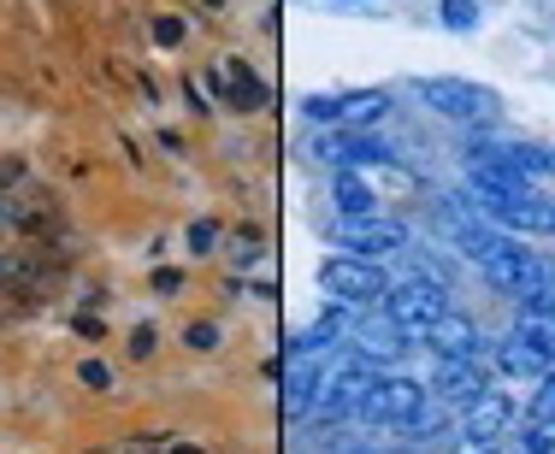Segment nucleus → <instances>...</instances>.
<instances>
[{
    "label": "nucleus",
    "instance_id": "nucleus-1",
    "mask_svg": "<svg viewBox=\"0 0 555 454\" xmlns=\"http://www.w3.org/2000/svg\"><path fill=\"white\" fill-rule=\"evenodd\" d=\"M467 195L473 207H479L485 224H496V231L508 236H555V202L532 190V183H520L514 171L502 166H473L467 171Z\"/></svg>",
    "mask_w": 555,
    "mask_h": 454
},
{
    "label": "nucleus",
    "instance_id": "nucleus-2",
    "mask_svg": "<svg viewBox=\"0 0 555 454\" xmlns=\"http://www.w3.org/2000/svg\"><path fill=\"white\" fill-rule=\"evenodd\" d=\"M449 313H455V301H449V284H443V277H431V272L396 277L390 296L378 301V319H385V325H390L402 342L431 337V330H438V319H449Z\"/></svg>",
    "mask_w": 555,
    "mask_h": 454
},
{
    "label": "nucleus",
    "instance_id": "nucleus-3",
    "mask_svg": "<svg viewBox=\"0 0 555 454\" xmlns=\"http://www.w3.org/2000/svg\"><path fill=\"white\" fill-rule=\"evenodd\" d=\"M426 407H431V390L420 378H408V372H378L373 390H366V402H361V419L366 425H385V431L402 437Z\"/></svg>",
    "mask_w": 555,
    "mask_h": 454
},
{
    "label": "nucleus",
    "instance_id": "nucleus-4",
    "mask_svg": "<svg viewBox=\"0 0 555 454\" xmlns=\"http://www.w3.org/2000/svg\"><path fill=\"white\" fill-rule=\"evenodd\" d=\"M320 284L332 289V301L378 307V301L390 296L396 277H390L378 260H361V254H325V260H320Z\"/></svg>",
    "mask_w": 555,
    "mask_h": 454
},
{
    "label": "nucleus",
    "instance_id": "nucleus-5",
    "mask_svg": "<svg viewBox=\"0 0 555 454\" xmlns=\"http://www.w3.org/2000/svg\"><path fill=\"white\" fill-rule=\"evenodd\" d=\"M420 101L438 118H449V125H491L496 118V95L479 83H467V77H426V83H420Z\"/></svg>",
    "mask_w": 555,
    "mask_h": 454
},
{
    "label": "nucleus",
    "instance_id": "nucleus-6",
    "mask_svg": "<svg viewBox=\"0 0 555 454\" xmlns=\"http://www.w3.org/2000/svg\"><path fill=\"white\" fill-rule=\"evenodd\" d=\"M332 243L343 254H361V260H396V254L414 248V231H408L402 219H390V212H378V219H354V224H332Z\"/></svg>",
    "mask_w": 555,
    "mask_h": 454
},
{
    "label": "nucleus",
    "instance_id": "nucleus-7",
    "mask_svg": "<svg viewBox=\"0 0 555 454\" xmlns=\"http://www.w3.org/2000/svg\"><path fill=\"white\" fill-rule=\"evenodd\" d=\"M508 425H514V402L491 384L485 395H473V402L461 407V454H473V449H496L502 437H508Z\"/></svg>",
    "mask_w": 555,
    "mask_h": 454
},
{
    "label": "nucleus",
    "instance_id": "nucleus-8",
    "mask_svg": "<svg viewBox=\"0 0 555 454\" xmlns=\"http://www.w3.org/2000/svg\"><path fill=\"white\" fill-rule=\"evenodd\" d=\"M390 113V95H337V101H308L313 125H354V130H373L378 118Z\"/></svg>",
    "mask_w": 555,
    "mask_h": 454
},
{
    "label": "nucleus",
    "instance_id": "nucleus-9",
    "mask_svg": "<svg viewBox=\"0 0 555 454\" xmlns=\"http://www.w3.org/2000/svg\"><path fill=\"white\" fill-rule=\"evenodd\" d=\"M426 349L438 354V360H479L491 342H485V330L473 325L467 313H449V319H438V330L426 337Z\"/></svg>",
    "mask_w": 555,
    "mask_h": 454
},
{
    "label": "nucleus",
    "instance_id": "nucleus-10",
    "mask_svg": "<svg viewBox=\"0 0 555 454\" xmlns=\"http://www.w3.org/2000/svg\"><path fill=\"white\" fill-rule=\"evenodd\" d=\"M332 212H337V224H354V219H378L385 202H378V190L361 171H332Z\"/></svg>",
    "mask_w": 555,
    "mask_h": 454
},
{
    "label": "nucleus",
    "instance_id": "nucleus-11",
    "mask_svg": "<svg viewBox=\"0 0 555 454\" xmlns=\"http://www.w3.org/2000/svg\"><path fill=\"white\" fill-rule=\"evenodd\" d=\"M491 390V372H485V354L479 360H438V402H455L467 407L473 395Z\"/></svg>",
    "mask_w": 555,
    "mask_h": 454
},
{
    "label": "nucleus",
    "instance_id": "nucleus-12",
    "mask_svg": "<svg viewBox=\"0 0 555 454\" xmlns=\"http://www.w3.org/2000/svg\"><path fill=\"white\" fill-rule=\"evenodd\" d=\"M396 148L385 137H373V130H343L332 137V166L337 171H361V166H390Z\"/></svg>",
    "mask_w": 555,
    "mask_h": 454
},
{
    "label": "nucleus",
    "instance_id": "nucleus-13",
    "mask_svg": "<svg viewBox=\"0 0 555 454\" xmlns=\"http://www.w3.org/2000/svg\"><path fill=\"white\" fill-rule=\"evenodd\" d=\"M485 360H491V366L502 372V378H544V360H538L532 349H526L520 337H514V330H502V337L491 342V349H485Z\"/></svg>",
    "mask_w": 555,
    "mask_h": 454
},
{
    "label": "nucleus",
    "instance_id": "nucleus-14",
    "mask_svg": "<svg viewBox=\"0 0 555 454\" xmlns=\"http://www.w3.org/2000/svg\"><path fill=\"white\" fill-rule=\"evenodd\" d=\"M219 89H224V101H231L236 113H255V106L267 101V89H260V77L248 72L243 60H219Z\"/></svg>",
    "mask_w": 555,
    "mask_h": 454
},
{
    "label": "nucleus",
    "instance_id": "nucleus-15",
    "mask_svg": "<svg viewBox=\"0 0 555 454\" xmlns=\"http://www.w3.org/2000/svg\"><path fill=\"white\" fill-rule=\"evenodd\" d=\"M514 337L544 360V366H555V307H544V313H520L514 319Z\"/></svg>",
    "mask_w": 555,
    "mask_h": 454
},
{
    "label": "nucleus",
    "instance_id": "nucleus-16",
    "mask_svg": "<svg viewBox=\"0 0 555 454\" xmlns=\"http://www.w3.org/2000/svg\"><path fill=\"white\" fill-rule=\"evenodd\" d=\"M514 454H555V425H526L514 437Z\"/></svg>",
    "mask_w": 555,
    "mask_h": 454
},
{
    "label": "nucleus",
    "instance_id": "nucleus-17",
    "mask_svg": "<svg viewBox=\"0 0 555 454\" xmlns=\"http://www.w3.org/2000/svg\"><path fill=\"white\" fill-rule=\"evenodd\" d=\"M532 425H555V366L538 378V395H532Z\"/></svg>",
    "mask_w": 555,
    "mask_h": 454
},
{
    "label": "nucleus",
    "instance_id": "nucleus-18",
    "mask_svg": "<svg viewBox=\"0 0 555 454\" xmlns=\"http://www.w3.org/2000/svg\"><path fill=\"white\" fill-rule=\"evenodd\" d=\"M438 18L449 30H473V24H479V7H473V0H438Z\"/></svg>",
    "mask_w": 555,
    "mask_h": 454
},
{
    "label": "nucleus",
    "instance_id": "nucleus-19",
    "mask_svg": "<svg viewBox=\"0 0 555 454\" xmlns=\"http://www.w3.org/2000/svg\"><path fill=\"white\" fill-rule=\"evenodd\" d=\"M214 243H219V224H214V219H195V224H190V248H195V254H214Z\"/></svg>",
    "mask_w": 555,
    "mask_h": 454
},
{
    "label": "nucleus",
    "instance_id": "nucleus-20",
    "mask_svg": "<svg viewBox=\"0 0 555 454\" xmlns=\"http://www.w3.org/2000/svg\"><path fill=\"white\" fill-rule=\"evenodd\" d=\"M77 378H83L89 390H107V384H113V372L101 366V360H83V366H77Z\"/></svg>",
    "mask_w": 555,
    "mask_h": 454
},
{
    "label": "nucleus",
    "instance_id": "nucleus-21",
    "mask_svg": "<svg viewBox=\"0 0 555 454\" xmlns=\"http://www.w3.org/2000/svg\"><path fill=\"white\" fill-rule=\"evenodd\" d=\"M183 289V272L178 265H160V272H154V296H178Z\"/></svg>",
    "mask_w": 555,
    "mask_h": 454
},
{
    "label": "nucleus",
    "instance_id": "nucleus-22",
    "mask_svg": "<svg viewBox=\"0 0 555 454\" xmlns=\"http://www.w3.org/2000/svg\"><path fill=\"white\" fill-rule=\"evenodd\" d=\"M154 42H160V48H178V42H183V24H178V18H160V24H154Z\"/></svg>",
    "mask_w": 555,
    "mask_h": 454
},
{
    "label": "nucleus",
    "instance_id": "nucleus-23",
    "mask_svg": "<svg viewBox=\"0 0 555 454\" xmlns=\"http://www.w3.org/2000/svg\"><path fill=\"white\" fill-rule=\"evenodd\" d=\"M190 349H219V325H190Z\"/></svg>",
    "mask_w": 555,
    "mask_h": 454
},
{
    "label": "nucleus",
    "instance_id": "nucleus-24",
    "mask_svg": "<svg viewBox=\"0 0 555 454\" xmlns=\"http://www.w3.org/2000/svg\"><path fill=\"white\" fill-rule=\"evenodd\" d=\"M130 349H137V354H154V330H149V325H142V330H137V337H130Z\"/></svg>",
    "mask_w": 555,
    "mask_h": 454
},
{
    "label": "nucleus",
    "instance_id": "nucleus-25",
    "mask_svg": "<svg viewBox=\"0 0 555 454\" xmlns=\"http://www.w3.org/2000/svg\"><path fill=\"white\" fill-rule=\"evenodd\" d=\"M343 454H408V449H378V443H361V449H343Z\"/></svg>",
    "mask_w": 555,
    "mask_h": 454
},
{
    "label": "nucleus",
    "instance_id": "nucleus-26",
    "mask_svg": "<svg viewBox=\"0 0 555 454\" xmlns=\"http://www.w3.org/2000/svg\"><path fill=\"white\" fill-rule=\"evenodd\" d=\"M473 454H508V449H502V443H496V449H473Z\"/></svg>",
    "mask_w": 555,
    "mask_h": 454
},
{
    "label": "nucleus",
    "instance_id": "nucleus-27",
    "mask_svg": "<svg viewBox=\"0 0 555 454\" xmlns=\"http://www.w3.org/2000/svg\"><path fill=\"white\" fill-rule=\"evenodd\" d=\"M171 454H202V449H171Z\"/></svg>",
    "mask_w": 555,
    "mask_h": 454
},
{
    "label": "nucleus",
    "instance_id": "nucleus-28",
    "mask_svg": "<svg viewBox=\"0 0 555 454\" xmlns=\"http://www.w3.org/2000/svg\"><path fill=\"white\" fill-rule=\"evenodd\" d=\"M550 284H555V265H550Z\"/></svg>",
    "mask_w": 555,
    "mask_h": 454
}]
</instances>
